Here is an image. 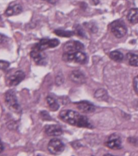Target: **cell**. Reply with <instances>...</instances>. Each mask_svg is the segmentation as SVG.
<instances>
[{
  "mask_svg": "<svg viewBox=\"0 0 138 156\" xmlns=\"http://www.w3.org/2000/svg\"><path fill=\"white\" fill-rule=\"evenodd\" d=\"M59 117L62 120L73 126L84 127V128L92 127V124L90 123L87 117L72 110H64L61 111L59 113Z\"/></svg>",
  "mask_w": 138,
  "mask_h": 156,
  "instance_id": "obj_1",
  "label": "cell"
},
{
  "mask_svg": "<svg viewBox=\"0 0 138 156\" xmlns=\"http://www.w3.org/2000/svg\"><path fill=\"white\" fill-rule=\"evenodd\" d=\"M5 102L10 110L15 113H19L21 112V107L18 103L15 93L12 90H8L5 94Z\"/></svg>",
  "mask_w": 138,
  "mask_h": 156,
  "instance_id": "obj_2",
  "label": "cell"
},
{
  "mask_svg": "<svg viewBox=\"0 0 138 156\" xmlns=\"http://www.w3.org/2000/svg\"><path fill=\"white\" fill-rule=\"evenodd\" d=\"M62 58L66 62H76L78 64H84L87 61V55L82 51L64 53Z\"/></svg>",
  "mask_w": 138,
  "mask_h": 156,
  "instance_id": "obj_3",
  "label": "cell"
},
{
  "mask_svg": "<svg viewBox=\"0 0 138 156\" xmlns=\"http://www.w3.org/2000/svg\"><path fill=\"white\" fill-rule=\"evenodd\" d=\"M111 30L116 37L122 38L126 34L127 28L123 21L116 20L111 24Z\"/></svg>",
  "mask_w": 138,
  "mask_h": 156,
  "instance_id": "obj_4",
  "label": "cell"
},
{
  "mask_svg": "<svg viewBox=\"0 0 138 156\" xmlns=\"http://www.w3.org/2000/svg\"><path fill=\"white\" fill-rule=\"evenodd\" d=\"M59 44V41L57 39H53V40H47V39H43L40 41L34 46L33 49L37 50L39 51H41L46 50L49 48H55Z\"/></svg>",
  "mask_w": 138,
  "mask_h": 156,
  "instance_id": "obj_5",
  "label": "cell"
},
{
  "mask_svg": "<svg viewBox=\"0 0 138 156\" xmlns=\"http://www.w3.org/2000/svg\"><path fill=\"white\" fill-rule=\"evenodd\" d=\"M64 144L60 140L57 138L52 139L48 144V149L51 154L59 155L64 151Z\"/></svg>",
  "mask_w": 138,
  "mask_h": 156,
  "instance_id": "obj_6",
  "label": "cell"
},
{
  "mask_svg": "<svg viewBox=\"0 0 138 156\" xmlns=\"http://www.w3.org/2000/svg\"><path fill=\"white\" fill-rule=\"evenodd\" d=\"M25 73L22 71H15L13 73L10 74L9 77L6 78V84L9 87H14L19 84L25 78Z\"/></svg>",
  "mask_w": 138,
  "mask_h": 156,
  "instance_id": "obj_7",
  "label": "cell"
},
{
  "mask_svg": "<svg viewBox=\"0 0 138 156\" xmlns=\"http://www.w3.org/2000/svg\"><path fill=\"white\" fill-rule=\"evenodd\" d=\"M84 44L79 41H70L64 44L63 49L65 53L77 52L84 50Z\"/></svg>",
  "mask_w": 138,
  "mask_h": 156,
  "instance_id": "obj_8",
  "label": "cell"
},
{
  "mask_svg": "<svg viewBox=\"0 0 138 156\" xmlns=\"http://www.w3.org/2000/svg\"><path fill=\"white\" fill-rule=\"evenodd\" d=\"M106 147L111 149H122L121 138L118 135L112 134L109 136L106 142Z\"/></svg>",
  "mask_w": 138,
  "mask_h": 156,
  "instance_id": "obj_9",
  "label": "cell"
},
{
  "mask_svg": "<svg viewBox=\"0 0 138 156\" xmlns=\"http://www.w3.org/2000/svg\"><path fill=\"white\" fill-rule=\"evenodd\" d=\"M30 56L32 57L35 63L38 65H45L47 63V57L41 51L33 49L30 52Z\"/></svg>",
  "mask_w": 138,
  "mask_h": 156,
  "instance_id": "obj_10",
  "label": "cell"
},
{
  "mask_svg": "<svg viewBox=\"0 0 138 156\" xmlns=\"http://www.w3.org/2000/svg\"><path fill=\"white\" fill-rule=\"evenodd\" d=\"M75 105H77V108L83 113H90L95 111V106L87 101H82V102L75 103Z\"/></svg>",
  "mask_w": 138,
  "mask_h": 156,
  "instance_id": "obj_11",
  "label": "cell"
},
{
  "mask_svg": "<svg viewBox=\"0 0 138 156\" xmlns=\"http://www.w3.org/2000/svg\"><path fill=\"white\" fill-rule=\"evenodd\" d=\"M44 129L46 133L49 136H59L63 133L62 128L58 125H47Z\"/></svg>",
  "mask_w": 138,
  "mask_h": 156,
  "instance_id": "obj_12",
  "label": "cell"
},
{
  "mask_svg": "<svg viewBox=\"0 0 138 156\" xmlns=\"http://www.w3.org/2000/svg\"><path fill=\"white\" fill-rule=\"evenodd\" d=\"M70 78H71L73 82L76 83V84H82L86 81L85 75L83 74V73L80 71H73L70 75Z\"/></svg>",
  "mask_w": 138,
  "mask_h": 156,
  "instance_id": "obj_13",
  "label": "cell"
},
{
  "mask_svg": "<svg viewBox=\"0 0 138 156\" xmlns=\"http://www.w3.org/2000/svg\"><path fill=\"white\" fill-rule=\"evenodd\" d=\"M22 7L19 4H15L12 6H9L5 11V15L7 17L12 16V15H18L22 12Z\"/></svg>",
  "mask_w": 138,
  "mask_h": 156,
  "instance_id": "obj_14",
  "label": "cell"
},
{
  "mask_svg": "<svg viewBox=\"0 0 138 156\" xmlns=\"http://www.w3.org/2000/svg\"><path fill=\"white\" fill-rule=\"evenodd\" d=\"M127 18L131 24L138 23V9H131L130 10Z\"/></svg>",
  "mask_w": 138,
  "mask_h": 156,
  "instance_id": "obj_15",
  "label": "cell"
},
{
  "mask_svg": "<svg viewBox=\"0 0 138 156\" xmlns=\"http://www.w3.org/2000/svg\"><path fill=\"white\" fill-rule=\"evenodd\" d=\"M126 59L129 64L133 66H138V55L132 53L126 55Z\"/></svg>",
  "mask_w": 138,
  "mask_h": 156,
  "instance_id": "obj_16",
  "label": "cell"
},
{
  "mask_svg": "<svg viewBox=\"0 0 138 156\" xmlns=\"http://www.w3.org/2000/svg\"><path fill=\"white\" fill-rule=\"evenodd\" d=\"M46 100H47V104L49 106V108H51V110L55 111L59 109V105L58 103L57 102V101L55 100V98L53 97H51V96H48L47 98H46Z\"/></svg>",
  "mask_w": 138,
  "mask_h": 156,
  "instance_id": "obj_17",
  "label": "cell"
},
{
  "mask_svg": "<svg viewBox=\"0 0 138 156\" xmlns=\"http://www.w3.org/2000/svg\"><path fill=\"white\" fill-rule=\"evenodd\" d=\"M109 57H110L111 59L115 61V62H122L124 59V55L122 54L121 52L118 51H114L111 52L110 55H109Z\"/></svg>",
  "mask_w": 138,
  "mask_h": 156,
  "instance_id": "obj_18",
  "label": "cell"
},
{
  "mask_svg": "<svg viewBox=\"0 0 138 156\" xmlns=\"http://www.w3.org/2000/svg\"><path fill=\"white\" fill-rule=\"evenodd\" d=\"M95 97L101 100H106L108 94L104 89H99L95 93Z\"/></svg>",
  "mask_w": 138,
  "mask_h": 156,
  "instance_id": "obj_19",
  "label": "cell"
},
{
  "mask_svg": "<svg viewBox=\"0 0 138 156\" xmlns=\"http://www.w3.org/2000/svg\"><path fill=\"white\" fill-rule=\"evenodd\" d=\"M55 33L57 35L60 36V37H70L75 35V32H73V31H67L63 30H55Z\"/></svg>",
  "mask_w": 138,
  "mask_h": 156,
  "instance_id": "obj_20",
  "label": "cell"
},
{
  "mask_svg": "<svg viewBox=\"0 0 138 156\" xmlns=\"http://www.w3.org/2000/svg\"><path fill=\"white\" fill-rule=\"evenodd\" d=\"M10 66V63L9 62L4 61V60H0V69L5 71Z\"/></svg>",
  "mask_w": 138,
  "mask_h": 156,
  "instance_id": "obj_21",
  "label": "cell"
},
{
  "mask_svg": "<svg viewBox=\"0 0 138 156\" xmlns=\"http://www.w3.org/2000/svg\"><path fill=\"white\" fill-rule=\"evenodd\" d=\"M41 115L42 119H45V120H51V119L49 114L47 112H46V111H42V112H41Z\"/></svg>",
  "mask_w": 138,
  "mask_h": 156,
  "instance_id": "obj_22",
  "label": "cell"
},
{
  "mask_svg": "<svg viewBox=\"0 0 138 156\" xmlns=\"http://www.w3.org/2000/svg\"><path fill=\"white\" fill-rule=\"evenodd\" d=\"M133 86L135 93L138 95V75L134 78L133 80Z\"/></svg>",
  "mask_w": 138,
  "mask_h": 156,
  "instance_id": "obj_23",
  "label": "cell"
},
{
  "mask_svg": "<svg viewBox=\"0 0 138 156\" xmlns=\"http://www.w3.org/2000/svg\"><path fill=\"white\" fill-rule=\"evenodd\" d=\"M9 41V38L4 35H2L0 33V44H4Z\"/></svg>",
  "mask_w": 138,
  "mask_h": 156,
  "instance_id": "obj_24",
  "label": "cell"
},
{
  "mask_svg": "<svg viewBox=\"0 0 138 156\" xmlns=\"http://www.w3.org/2000/svg\"><path fill=\"white\" fill-rule=\"evenodd\" d=\"M77 31V34L80 36H82V35H84V33H83V30L81 28H77L76 29Z\"/></svg>",
  "mask_w": 138,
  "mask_h": 156,
  "instance_id": "obj_25",
  "label": "cell"
},
{
  "mask_svg": "<svg viewBox=\"0 0 138 156\" xmlns=\"http://www.w3.org/2000/svg\"><path fill=\"white\" fill-rule=\"evenodd\" d=\"M3 150H4L3 144H2L1 140H0V153H2V151H3Z\"/></svg>",
  "mask_w": 138,
  "mask_h": 156,
  "instance_id": "obj_26",
  "label": "cell"
},
{
  "mask_svg": "<svg viewBox=\"0 0 138 156\" xmlns=\"http://www.w3.org/2000/svg\"><path fill=\"white\" fill-rule=\"evenodd\" d=\"M104 156H115V155H111V154H106V155H104Z\"/></svg>",
  "mask_w": 138,
  "mask_h": 156,
  "instance_id": "obj_27",
  "label": "cell"
},
{
  "mask_svg": "<svg viewBox=\"0 0 138 156\" xmlns=\"http://www.w3.org/2000/svg\"><path fill=\"white\" fill-rule=\"evenodd\" d=\"M1 20H2V18H1V16H0V22H1Z\"/></svg>",
  "mask_w": 138,
  "mask_h": 156,
  "instance_id": "obj_28",
  "label": "cell"
}]
</instances>
